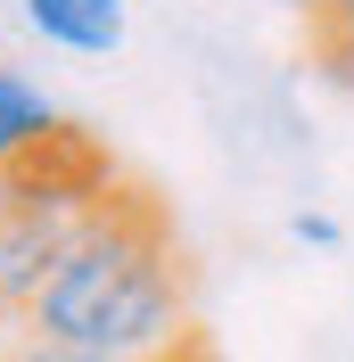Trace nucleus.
<instances>
[{
  "label": "nucleus",
  "instance_id": "1",
  "mask_svg": "<svg viewBox=\"0 0 354 362\" xmlns=\"http://www.w3.org/2000/svg\"><path fill=\"white\" fill-rule=\"evenodd\" d=\"M181 313H190V264H181L173 214L149 181H115L99 214L74 230V247L58 255V272L42 280L25 338L149 362L190 329Z\"/></svg>",
  "mask_w": 354,
  "mask_h": 362
},
{
  "label": "nucleus",
  "instance_id": "2",
  "mask_svg": "<svg viewBox=\"0 0 354 362\" xmlns=\"http://www.w3.org/2000/svg\"><path fill=\"white\" fill-rule=\"evenodd\" d=\"M33 33L74 58H115L124 49V0H25Z\"/></svg>",
  "mask_w": 354,
  "mask_h": 362
},
{
  "label": "nucleus",
  "instance_id": "3",
  "mask_svg": "<svg viewBox=\"0 0 354 362\" xmlns=\"http://www.w3.org/2000/svg\"><path fill=\"white\" fill-rule=\"evenodd\" d=\"M58 124H67V115L42 99V83H33V74L0 66V165H17L25 148H33V140H50Z\"/></svg>",
  "mask_w": 354,
  "mask_h": 362
},
{
  "label": "nucleus",
  "instance_id": "4",
  "mask_svg": "<svg viewBox=\"0 0 354 362\" xmlns=\"http://www.w3.org/2000/svg\"><path fill=\"white\" fill-rule=\"evenodd\" d=\"M305 33H313V66L354 90V0H305Z\"/></svg>",
  "mask_w": 354,
  "mask_h": 362
},
{
  "label": "nucleus",
  "instance_id": "5",
  "mask_svg": "<svg viewBox=\"0 0 354 362\" xmlns=\"http://www.w3.org/2000/svg\"><path fill=\"white\" fill-rule=\"evenodd\" d=\"M0 362H132V354H99V346H50V338H17Z\"/></svg>",
  "mask_w": 354,
  "mask_h": 362
},
{
  "label": "nucleus",
  "instance_id": "6",
  "mask_svg": "<svg viewBox=\"0 0 354 362\" xmlns=\"http://www.w3.org/2000/svg\"><path fill=\"white\" fill-rule=\"evenodd\" d=\"M297 239H305V247H338V239H346V230H338V214H297Z\"/></svg>",
  "mask_w": 354,
  "mask_h": 362
}]
</instances>
